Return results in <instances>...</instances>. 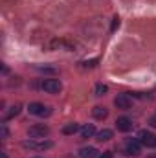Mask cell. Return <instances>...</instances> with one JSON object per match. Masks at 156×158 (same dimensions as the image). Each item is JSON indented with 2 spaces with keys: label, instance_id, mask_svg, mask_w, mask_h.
Listing matches in <instances>:
<instances>
[{
  "label": "cell",
  "instance_id": "cell-1",
  "mask_svg": "<svg viewBox=\"0 0 156 158\" xmlns=\"http://www.w3.org/2000/svg\"><path fill=\"white\" fill-rule=\"evenodd\" d=\"M28 134H30V138H33V140H40V138H46V136L50 134V129H48L44 123H37V125H31V127L28 129Z\"/></svg>",
  "mask_w": 156,
  "mask_h": 158
},
{
  "label": "cell",
  "instance_id": "cell-2",
  "mask_svg": "<svg viewBox=\"0 0 156 158\" xmlns=\"http://www.w3.org/2000/svg\"><path fill=\"white\" fill-rule=\"evenodd\" d=\"M138 142L142 145H145L147 149H154L156 147V134L149 132V131H140L138 134Z\"/></svg>",
  "mask_w": 156,
  "mask_h": 158
},
{
  "label": "cell",
  "instance_id": "cell-3",
  "mask_svg": "<svg viewBox=\"0 0 156 158\" xmlns=\"http://www.w3.org/2000/svg\"><path fill=\"white\" fill-rule=\"evenodd\" d=\"M61 88H63L61 81L55 79V77H50V79H44L42 81V90H46L48 94H59Z\"/></svg>",
  "mask_w": 156,
  "mask_h": 158
},
{
  "label": "cell",
  "instance_id": "cell-4",
  "mask_svg": "<svg viewBox=\"0 0 156 158\" xmlns=\"http://www.w3.org/2000/svg\"><path fill=\"white\" fill-rule=\"evenodd\" d=\"M28 110H30V114H33V116H40V118H44V116H50V114H51V109H50V107H46L44 103H30Z\"/></svg>",
  "mask_w": 156,
  "mask_h": 158
},
{
  "label": "cell",
  "instance_id": "cell-5",
  "mask_svg": "<svg viewBox=\"0 0 156 158\" xmlns=\"http://www.w3.org/2000/svg\"><path fill=\"white\" fill-rule=\"evenodd\" d=\"M140 145H142V143H140V142H136V140H127L121 151H123V155H129V156H138V155H140V149H142Z\"/></svg>",
  "mask_w": 156,
  "mask_h": 158
},
{
  "label": "cell",
  "instance_id": "cell-6",
  "mask_svg": "<svg viewBox=\"0 0 156 158\" xmlns=\"http://www.w3.org/2000/svg\"><path fill=\"white\" fill-rule=\"evenodd\" d=\"M53 143L51 142H35L33 138L31 140H26L22 142V147L24 149H33V151H42V149H50Z\"/></svg>",
  "mask_w": 156,
  "mask_h": 158
},
{
  "label": "cell",
  "instance_id": "cell-7",
  "mask_svg": "<svg viewBox=\"0 0 156 158\" xmlns=\"http://www.w3.org/2000/svg\"><path fill=\"white\" fill-rule=\"evenodd\" d=\"M132 119L127 118V116H121V118L116 119V127L117 131H121V132H129V131H132Z\"/></svg>",
  "mask_w": 156,
  "mask_h": 158
},
{
  "label": "cell",
  "instance_id": "cell-8",
  "mask_svg": "<svg viewBox=\"0 0 156 158\" xmlns=\"http://www.w3.org/2000/svg\"><path fill=\"white\" fill-rule=\"evenodd\" d=\"M114 105H116L117 109H123V110H127V109H130L132 101H130V98H129L127 94H119L116 99H114Z\"/></svg>",
  "mask_w": 156,
  "mask_h": 158
},
{
  "label": "cell",
  "instance_id": "cell-9",
  "mask_svg": "<svg viewBox=\"0 0 156 158\" xmlns=\"http://www.w3.org/2000/svg\"><path fill=\"white\" fill-rule=\"evenodd\" d=\"M79 156L81 158H97L99 156V151L96 147H83L79 151Z\"/></svg>",
  "mask_w": 156,
  "mask_h": 158
},
{
  "label": "cell",
  "instance_id": "cell-10",
  "mask_svg": "<svg viewBox=\"0 0 156 158\" xmlns=\"http://www.w3.org/2000/svg\"><path fill=\"white\" fill-rule=\"evenodd\" d=\"M112 136H114V132L110 129H101L99 132H96V140L97 142H109Z\"/></svg>",
  "mask_w": 156,
  "mask_h": 158
},
{
  "label": "cell",
  "instance_id": "cell-11",
  "mask_svg": "<svg viewBox=\"0 0 156 158\" xmlns=\"http://www.w3.org/2000/svg\"><path fill=\"white\" fill-rule=\"evenodd\" d=\"M92 116L96 119H105L109 116V110L105 109V107H101V105H97V107H94V110H92Z\"/></svg>",
  "mask_w": 156,
  "mask_h": 158
},
{
  "label": "cell",
  "instance_id": "cell-12",
  "mask_svg": "<svg viewBox=\"0 0 156 158\" xmlns=\"http://www.w3.org/2000/svg\"><path fill=\"white\" fill-rule=\"evenodd\" d=\"M96 134V127L92 125V123H88V125H84L83 129H81V136H83V140H88V138H92Z\"/></svg>",
  "mask_w": 156,
  "mask_h": 158
},
{
  "label": "cell",
  "instance_id": "cell-13",
  "mask_svg": "<svg viewBox=\"0 0 156 158\" xmlns=\"http://www.w3.org/2000/svg\"><path fill=\"white\" fill-rule=\"evenodd\" d=\"M79 131V125L77 123H66L63 127V134H76Z\"/></svg>",
  "mask_w": 156,
  "mask_h": 158
},
{
  "label": "cell",
  "instance_id": "cell-14",
  "mask_svg": "<svg viewBox=\"0 0 156 158\" xmlns=\"http://www.w3.org/2000/svg\"><path fill=\"white\" fill-rule=\"evenodd\" d=\"M18 114H20V105H13L11 110L6 112V119H11V118H15V116H18Z\"/></svg>",
  "mask_w": 156,
  "mask_h": 158
},
{
  "label": "cell",
  "instance_id": "cell-15",
  "mask_svg": "<svg viewBox=\"0 0 156 158\" xmlns=\"http://www.w3.org/2000/svg\"><path fill=\"white\" fill-rule=\"evenodd\" d=\"M107 90H109V86H107V85H103V83L96 85V88H94L96 96H105V94H107Z\"/></svg>",
  "mask_w": 156,
  "mask_h": 158
},
{
  "label": "cell",
  "instance_id": "cell-16",
  "mask_svg": "<svg viewBox=\"0 0 156 158\" xmlns=\"http://www.w3.org/2000/svg\"><path fill=\"white\" fill-rule=\"evenodd\" d=\"M0 134H2V138H7V134H9V132H7V127H6V125H2V127H0Z\"/></svg>",
  "mask_w": 156,
  "mask_h": 158
},
{
  "label": "cell",
  "instance_id": "cell-17",
  "mask_svg": "<svg viewBox=\"0 0 156 158\" xmlns=\"http://www.w3.org/2000/svg\"><path fill=\"white\" fill-rule=\"evenodd\" d=\"M117 26H119V17H114V20H112V26H110V30L114 31Z\"/></svg>",
  "mask_w": 156,
  "mask_h": 158
},
{
  "label": "cell",
  "instance_id": "cell-18",
  "mask_svg": "<svg viewBox=\"0 0 156 158\" xmlns=\"http://www.w3.org/2000/svg\"><path fill=\"white\" fill-rule=\"evenodd\" d=\"M97 158H112V153H110V151H107V153H103V155H99Z\"/></svg>",
  "mask_w": 156,
  "mask_h": 158
},
{
  "label": "cell",
  "instance_id": "cell-19",
  "mask_svg": "<svg viewBox=\"0 0 156 158\" xmlns=\"http://www.w3.org/2000/svg\"><path fill=\"white\" fill-rule=\"evenodd\" d=\"M151 125H153V127H156V116H154V118H151Z\"/></svg>",
  "mask_w": 156,
  "mask_h": 158
},
{
  "label": "cell",
  "instance_id": "cell-20",
  "mask_svg": "<svg viewBox=\"0 0 156 158\" xmlns=\"http://www.w3.org/2000/svg\"><path fill=\"white\" fill-rule=\"evenodd\" d=\"M2 158H7V155H6V153H2Z\"/></svg>",
  "mask_w": 156,
  "mask_h": 158
},
{
  "label": "cell",
  "instance_id": "cell-21",
  "mask_svg": "<svg viewBox=\"0 0 156 158\" xmlns=\"http://www.w3.org/2000/svg\"><path fill=\"white\" fill-rule=\"evenodd\" d=\"M33 158H40V156H33Z\"/></svg>",
  "mask_w": 156,
  "mask_h": 158
},
{
  "label": "cell",
  "instance_id": "cell-22",
  "mask_svg": "<svg viewBox=\"0 0 156 158\" xmlns=\"http://www.w3.org/2000/svg\"><path fill=\"white\" fill-rule=\"evenodd\" d=\"M151 158H156V156H151Z\"/></svg>",
  "mask_w": 156,
  "mask_h": 158
}]
</instances>
